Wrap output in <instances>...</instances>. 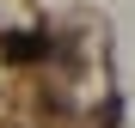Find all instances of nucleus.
<instances>
[{
  "mask_svg": "<svg viewBox=\"0 0 135 128\" xmlns=\"http://www.w3.org/2000/svg\"><path fill=\"white\" fill-rule=\"evenodd\" d=\"M43 49H49L43 37H12V43H6V55H12V61H31V55H43Z\"/></svg>",
  "mask_w": 135,
  "mask_h": 128,
  "instance_id": "1",
  "label": "nucleus"
}]
</instances>
